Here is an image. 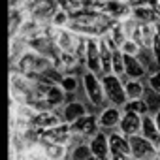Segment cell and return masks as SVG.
<instances>
[{"instance_id": "cell-1", "label": "cell", "mask_w": 160, "mask_h": 160, "mask_svg": "<svg viewBox=\"0 0 160 160\" xmlns=\"http://www.w3.org/2000/svg\"><path fill=\"white\" fill-rule=\"evenodd\" d=\"M15 62H17V70L25 75L43 73L49 66H53L51 58H47L45 55H40L38 51H32V49H27Z\"/></svg>"}, {"instance_id": "cell-2", "label": "cell", "mask_w": 160, "mask_h": 160, "mask_svg": "<svg viewBox=\"0 0 160 160\" xmlns=\"http://www.w3.org/2000/svg\"><path fill=\"white\" fill-rule=\"evenodd\" d=\"M102 89H104V96L106 100L115 106V108H121L126 104V92H124V83H122V79L117 77L115 73H108L102 77Z\"/></svg>"}, {"instance_id": "cell-3", "label": "cell", "mask_w": 160, "mask_h": 160, "mask_svg": "<svg viewBox=\"0 0 160 160\" xmlns=\"http://www.w3.org/2000/svg\"><path fill=\"white\" fill-rule=\"evenodd\" d=\"M83 89H85V94H87V100L98 108V109H104L106 106V96H104V89H102V79L91 72H87L83 75Z\"/></svg>"}, {"instance_id": "cell-4", "label": "cell", "mask_w": 160, "mask_h": 160, "mask_svg": "<svg viewBox=\"0 0 160 160\" xmlns=\"http://www.w3.org/2000/svg\"><path fill=\"white\" fill-rule=\"evenodd\" d=\"M128 143H130V152L134 160H152L158 156V149L149 139H145L141 134L130 136Z\"/></svg>"}, {"instance_id": "cell-5", "label": "cell", "mask_w": 160, "mask_h": 160, "mask_svg": "<svg viewBox=\"0 0 160 160\" xmlns=\"http://www.w3.org/2000/svg\"><path fill=\"white\" fill-rule=\"evenodd\" d=\"M96 8L98 12L106 13L109 19H115V21H122L132 15V4L128 0H104V2L96 4Z\"/></svg>"}, {"instance_id": "cell-6", "label": "cell", "mask_w": 160, "mask_h": 160, "mask_svg": "<svg viewBox=\"0 0 160 160\" xmlns=\"http://www.w3.org/2000/svg\"><path fill=\"white\" fill-rule=\"evenodd\" d=\"M85 64L91 73L98 75L100 79L104 77L102 72V60H100V51H98V38H87V47H85Z\"/></svg>"}, {"instance_id": "cell-7", "label": "cell", "mask_w": 160, "mask_h": 160, "mask_svg": "<svg viewBox=\"0 0 160 160\" xmlns=\"http://www.w3.org/2000/svg\"><path fill=\"white\" fill-rule=\"evenodd\" d=\"M100 130V126H98V119L94 117V115H83V117H79L77 121H73L72 124H70V132L72 134H79V136H83V138H87V139H91L96 132Z\"/></svg>"}, {"instance_id": "cell-8", "label": "cell", "mask_w": 160, "mask_h": 160, "mask_svg": "<svg viewBox=\"0 0 160 160\" xmlns=\"http://www.w3.org/2000/svg\"><path fill=\"white\" fill-rule=\"evenodd\" d=\"M121 117H122V109L115 108V106H109V108H104L96 119H98L100 130L106 132V130H117L119 122H121Z\"/></svg>"}, {"instance_id": "cell-9", "label": "cell", "mask_w": 160, "mask_h": 160, "mask_svg": "<svg viewBox=\"0 0 160 160\" xmlns=\"http://www.w3.org/2000/svg\"><path fill=\"white\" fill-rule=\"evenodd\" d=\"M62 121H60V117L55 113V111H51V109H43V111H36V115L32 117V121H30V128H34V130H49V128H53V126H58Z\"/></svg>"}, {"instance_id": "cell-10", "label": "cell", "mask_w": 160, "mask_h": 160, "mask_svg": "<svg viewBox=\"0 0 160 160\" xmlns=\"http://www.w3.org/2000/svg\"><path fill=\"white\" fill-rule=\"evenodd\" d=\"M141 117L143 115H138V113H132V111H122V117H121V122H119L117 130L122 136H126V138L139 134V130H141Z\"/></svg>"}, {"instance_id": "cell-11", "label": "cell", "mask_w": 160, "mask_h": 160, "mask_svg": "<svg viewBox=\"0 0 160 160\" xmlns=\"http://www.w3.org/2000/svg\"><path fill=\"white\" fill-rule=\"evenodd\" d=\"M89 147H91V154L100 158V160H108L109 156V143H108V134L104 130H98L91 139H89Z\"/></svg>"}, {"instance_id": "cell-12", "label": "cell", "mask_w": 160, "mask_h": 160, "mask_svg": "<svg viewBox=\"0 0 160 160\" xmlns=\"http://www.w3.org/2000/svg\"><path fill=\"white\" fill-rule=\"evenodd\" d=\"M139 134L145 139H149L156 149H160V132H158L156 122H154V119H152L151 113H147V115L141 117V130H139Z\"/></svg>"}, {"instance_id": "cell-13", "label": "cell", "mask_w": 160, "mask_h": 160, "mask_svg": "<svg viewBox=\"0 0 160 160\" xmlns=\"http://www.w3.org/2000/svg\"><path fill=\"white\" fill-rule=\"evenodd\" d=\"M83 115H87V108H85L83 102H77V100L68 102L64 106V109H62V122L72 124L73 121H77L79 117H83Z\"/></svg>"}, {"instance_id": "cell-14", "label": "cell", "mask_w": 160, "mask_h": 160, "mask_svg": "<svg viewBox=\"0 0 160 160\" xmlns=\"http://www.w3.org/2000/svg\"><path fill=\"white\" fill-rule=\"evenodd\" d=\"M124 75L128 79H143L147 75V70L143 68V64L138 60V57H130L124 55Z\"/></svg>"}, {"instance_id": "cell-15", "label": "cell", "mask_w": 160, "mask_h": 160, "mask_svg": "<svg viewBox=\"0 0 160 160\" xmlns=\"http://www.w3.org/2000/svg\"><path fill=\"white\" fill-rule=\"evenodd\" d=\"M108 143H109V152H119V154H130V143L128 138L122 136L121 132H111L108 134Z\"/></svg>"}, {"instance_id": "cell-16", "label": "cell", "mask_w": 160, "mask_h": 160, "mask_svg": "<svg viewBox=\"0 0 160 160\" xmlns=\"http://www.w3.org/2000/svg\"><path fill=\"white\" fill-rule=\"evenodd\" d=\"M132 17L138 23H156V13H154L152 6L145 4V2L132 4Z\"/></svg>"}, {"instance_id": "cell-17", "label": "cell", "mask_w": 160, "mask_h": 160, "mask_svg": "<svg viewBox=\"0 0 160 160\" xmlns=\"http://www.w3.org/2000/svg\"><path fill=\"white\" fill-rule=\"evenodd\" d=\"M47 160H66L70 154V145L66 143H42Z\"/></svg>"}, {"instance_id": "cell-18", "label": "cell", "mask_w": 160, "mask_h": 160, "mask_svg": "<svg viewBox=\"0 0 160 160\" xmlns=\"http://www.w3.org/2000/svg\"><path fill=\"white\" fill-rule=\"evenodd\" d=\"M64 98H66V94H64V91L60 89V85H58V83L49 85V87H47V91L43 92V100H45L47 108H57V106L64 104Z\"/></svg>"}, {"instance_id": "cell-19", "label": "cell", "mask_w": 160, "mask_h": 160, "mask_svg": "<svg viewBox=\"0 0 160 160\" xmlns=\"http://www.w3.org/2000/svg\"><path fill=\"white\" fill-rule=\"evenodd\" d=\"M124 83V92H126V98L128 100H136V98H143V92H145V83L141 79H126Z\"/></svg>"}, {"instance_id": "cell-20", "label": "cell", "mask_w": 160, "mask_h": 160, "mask_svg": "<svg viewBox=\"0 0 160 160\" xmlns=\"http://www.w3.org/2000/svg\"><path fill=\"white\" fill-rule=\"evenodd\" d=\"M108 36L111 38V42L117 45V49H121V45L124 43V40L128 38L126 36V32H124V28H122V25H121V21H115V23H111V27L108 28Z\"/></svg>"}, {"instance_id": "cell-21", "label": "cell", "mask_w": 160, "mask_h": 160, "mask_svg": "<svg viewBox=\"0 0 160 160\" xmlns=\"http://www.w3.org/2000/svg\"><path fill=\"white\" fill-rule=\"evenodd\" d=\"M122 111H132V113H138V115H147L149 108H147V102L143 98H136V100H126V104L122 106Z\"/></svg>"}, {"instance_id": "cell-22", "label": "cell", "mask_w": 160, "mask_h": 160, "mask_svg": "<svg viewBox=\"0 0 160 160\" xmlns=\"http://www.w3.org/2000/svg\"><path fill=\"white\" fill-rule=\"evenodd\" d=\"M143 100L147 102V108H149V113L154 115L158 109H160V94L151 91L149 87H145V92H143Z\"/></svg>"}, {"instance_id": "cell-23", "label": "cell", "mask_w": 160, "mask_h": 160, "mask_svg": "<svg viewBox=\"0 0 160 160\" xmlns=\"http://www.w3.org/2000/svg\"><path fill=\"white\" fill-rule=\"evenodd\" d=\"M111 73H115L117 77L124 75V55L121 53V49L113 51V57H111Z\"/></svg>"}, {"instance_id": "cell-24", "label": "cell", "mask_w": 160, "mask_h": 160, "mask_svg": "<svg viewBox=\"0 0 160 160\" xmlns=\"http://www.w3.org/2000/svg\"><path fill=\"white\" fill-rule=\"evenodd\" d=\"M68 23H70V13L66 10H62V8H57V12L51 17V27H55V28H66Z\"/></svg>"}, {"instance_id": "cell-25", "label": "cell", "mask_w": 160, "mask_h": 160, "mask_svg": "<svg viewBox=\"0 0 160 160\" xmlns=\"http://www.w3.org/2000/svg\"><path fill=\"white\" fill-rule=\"evenodd\" d=\"M58 85L64 91V94H72V92L77 91V77L75 75H62Z\"/></svg>"}, {"instance_id": "cell-26", "label": "cell", "mask_w": 160, "mask_h": 160, "mask_svg": "<svg viewBox=\"0 0 160 160\" xmlns=\"http://www.w3.org/2000/svg\"><path fill=\"white\" fill-rule=\"evenodd\" d=\"M91 154V147L89 143H81V145H75L72 151V160H87Z\"/></svg>"}, {"instance_id": "cell-27", "label": "cell", "mask_w": 160, "mask_h": 160, "mask_svg": "<svg viewBox=\"0 0 160 160\" xmlns=\"http://www.w3.org/2000/svg\"><path fill=\"white\" fill-rule=\"evenodd\" d=\"M139 49H141V45L136 43V42L130 40V38H126L124 43L121 45V53H122V55H130V57H136V55L139 53Z\"/></svg>"}, {"instance_id": "cell-28", "label": "cell", "mask_w": 160, "mask_h": 160, "mask_svg": "<svg viewBox=\"0 0 160 160\" xmlns=\"http://www.w3.org/2000/svg\"><path fill=\"white\" fill-rule=\"evenodd\" d=\"M147 87H149L151 91H154V92H158V94H160V70H158V72H152V73H149Z\"/></svg>"}, {"instance_id": "cell-29", "label": "cell", "mask_w": 160, "mask_h": 160, "mask_svg": "<svg viewBox=\"0 0 160 160\" xmlns=\"http://www.w3.org/2000/svg\"><path fill=\"white\" fill-rule=\"evenodd\" d=\"M151 51H152L154 62H156V66H158V70H160V36H158V34H156V38H154V42H152V45H151Z\"/></svg>"}, {"instance_id": "cell-30", "label": "cell", "mask_w": 160, "mask_h": 160, "mask_svg": "<svg viewBox=\"0 0 160 160\" xmlns=\"http://www.w3.org/2000/svg\"><path fill=\"white\" fill-rule=\"evenodd\" d=\"M152 119H154V122H156V128H158V132H160V109L152 115Z\"/></svg>"}, {"instance_id": "cell-31", "label": "cell", "mask_w": 160, "mask_h": 160, "mask_svg": "<svg viewBox=\"0 0 160 160\" xmlns=\"http://www.w3.org/2000/svg\"><path fill=\"white\" fill-rule=\"evenodd\" d=\"M87 160H100V158H96V156H89Z\"/></svg>"}, {"instance_id": "cell-32", "label": "cell", "mask_w": 160, "mask_h": 160, "mask_svg": "<svg viewBox=\"0 0 160 160\" xmlns=\"http://www.w3.org/2000/svg\"><path fill=\"white\" fill-rule=\"evenodd\" d=\"M98 2H104V0H96V4H98Z\"/></svg>"}, {"instance_id": "cell-33", "label": "cell", "mask_w": 160, "mask_h": 160, "mask_svg": "<svg viewBox=\"0 0 160 160\" xmlns=\"http://www.w3.org/2000/svg\"><path fill=\"white\" fill-rule=\"evenodd\" d=\"M158 158H160V149H158Z\"/></svg>"}]
</instances>
